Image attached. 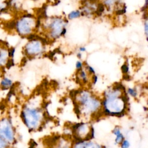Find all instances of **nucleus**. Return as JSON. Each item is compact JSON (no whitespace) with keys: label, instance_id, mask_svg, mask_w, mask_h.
Masks as SVG:
<instances>
[{"label":"nucleus","instance_id":"nucleus-1","mask_svg":"<svg viewBox=\"0 0 148 148\" xmlns=\"http://www.w3.org/2000/svg\"><path fill=\"white\" fill-rule=\"evenodd\" d=\"M70 95L79 117L88 121V120H96L103 116L102 98L88 90L81 89L71 91Z\"/></svg>","mask_w":148,"mask_h":148},{"label":"nucleus","instance_id":"nucleus-2","mask_svg":"<svg viewBox=\"0 0 148 148\" xmlns=\"http://www.w3.org/2000/svg\"><path fill=\"white\" fill-rule=\"evenodd\" d=\"M129 96L121 83H116L105 90L102 98L103 116L121 117L128 112Z\"/></svg>","mask_w":148,"mask_h":148},{"label":"nucleus","instance_id":"nucleus-3","mask_svg":"<svg viewBox=\"0 0 148 148\" xmlns=\"http://www.w3.org/2000/svg\"><path fill=\"white\" fill-rule=\"evenodd\" d=\"M21 117L29 131H36L44 125L46 114L42 104L36 105L30 102L24 106L21 112Z\"/></svg>","mask_w":148,"mask_h":148},{"label":"nucleus","instance_id":"nucleus-4","mask_svg":"<svg viewBox=\"0 0 148 148\" xmlns=\"http://www.w3.org/2000/svg\"><path fill=\"white\" fill-rule=\"evenodd\" d=\"M72 139L74 142L92 140L94 130L90 121H83L73 124L71 128Z\"/></svg>","mask_w":148,"mask_h":148},{"label":"nucleus","instance_id":"nucleus-5","mask_svg":"<svg viewBox=\"0 0 148 148\" xmlns=\"http://www.w3.org/2000/svg\"><path fill=\"white\" fill-rule=\"evenodd\" d=\"M29 18H26L21 16L20 19L16 20L15 30L17 34L22 37H27L28 35L31 34L32 31V27Z\"/></svg>","mask_w":148,"mask_h":148},{"label":"nucleus","instance_id":"nucleus-6","mask_svg":"<svg viewBox=\"0 0 148 148\" xmlns=\"http://www.w3.org/2000/svg\"><path fill=\"white\" fill-rule=\"evenodd\" d=\"M51 139L50 148H73L74 141L70 136H56Z\"/></svg>","mask_w":148,"mask_h":148},{"label":"nucleus","instance_id":"nucleus-7","mask_svg":"<svg viewBox=\"0 0 148 148\" xmlns=\"http://www.w3.org/2000/svg\"><path fill=\"white\" fill-rule=\"evenodd\" d=\"M42 46H40V43L39 40H34L29 41L28 43H27L25 48L24 49V54L27 56V59H29L31 57V60L33 58L32 56L35 55L40 53L42 49Z\"/></svg>","mask_w":148,"mask_h":148},{"label":"nucleus","instance_id":"nucleus-8","mask_svg":"<svg viewBox=\"0 0 148 148\" xmlns=\"http://www.w3.org/2000/svg\"><path fill=\"white\" fill-rule=\"evenodd\" d=\"M112 133L114 136V140L115 144L119 145L120 143L123 140V139H125L124 136L121 129L118 126H116L113 128L112 131Z\"/></svg>","mask_w":148,"mask_h":148},{"label":"nucleus","instance_id":"nucleus-9","mask_svg":"<svg viewBox=\"0 0 148 148\" xmlns=\"http://www.w3.org/2000/svg\"><path fill=\"white\" fill-rule=\"evenodd\" d=\"M12 80L9 79V77L3 76L1 77L0 80V86L1 87L2 89L7 90L9 88H11L13 86Z\"/></svg>","mask_w":148,"mask_h":148},{"label":"nucleus","instance_id":"nucleus-10","mask_svg":"<svg viewBox=\"0 0 148 148\" xmlns=\"http://www.w3.org/2000/svg\"><path fill=\"white\" fill-rule=\"evenodd\" d=\"M77 72L79 73V76H77L80 79V83L82 82L83 84L87 83L88 79H87V76L86 72L83 69H82L80 71H77Z\"/></svg>","mask_w":148,"mask_h":148},{"label":"nucleus","instance_id":"nucleus-11","mask_svg":"<svg viewBox=\"0 0 148 148\" xmlns=\"http://www.w3.org/2000/svg\"><path fill=\"white\" fill-rule=\"evenodd\" d=\"M80 16H81L80 11H79V10H73L68 14V18L69 19V20H72V19H74V18L80 17Z\"/></svg>","mask_w":148,"mask_h":148},{"label":"nucleus","instance_id":"nucleus-12","mask_svg":"<svg viewBox=\"0 0 148 148\" xmlns=\"http://www.w3.org/2000/svg\"><path fill=\"white\" fill-rule=\"evenodd\" d=\"M105 10V6L102 3H98L97 4V8L95 10V13L98 16H101Z\"/></svg>","mask_w":148,"mask_h":148},{"label":"nucleus","instance_id":"nucleus-13","mask_svg":"<svg viewBox=\"0 0 148 148\" xmlns=\"http://www.w3.org/2000/svg\"><path fill=\"white\" fill-rule=\"evenodd\" d=\"M126 92L128 95L133 98H136V97L138 96L137 90H136V88H128L126 90Z\"/></svg>","mask_w":148,"mask_h":148},{"label":"nucleus","instance_id":"nucleus-14","mask_svg":"<svg viewBox=\"0 0 148 148\" xmlns=\"http://www.w3.org/2000/svg\"><path fill=\"white\" fill-rule=\"evenodd\" d=\"M126 10H127V6H125V4L124 3L123 6L121 9H118L116 10L115 14L117 16H121V15H123V14H125L126 13Z\"/></svg>","mask_w":148,"mask_h":148},{"label":"nucleus","instance_id":"nucleus-15","mask_svg":"<svg viewBox=\"0 0 148 148\" xmlns=\"http://www.w3.org/2000/svg\"><path fill=\"white\" fill-rule=\"evenodd\" d=\"M120 148H130V142L128 140L126 139H124L120 143Z\"/></svg>","mask_w":148,"mask_h":148},{"label":"nucleus","instance_id":"nucleus-16","mask_svg":"<svg viewBox=\"0 0 148 148\" xmlns=\"http://www.w3.org/2000/svg\"><path fill=\"white\" fill-rule=\"evenodd\" d=\"M121 70L123 74L128 73V71H129V67H128V64L125 63L123 65H122L121 66Z\"/></svg>","mask_w":148,"mask_h":148},{"label":"nucleus","instance_id":"nucleus-17","mask_svg":"<svg viewBox=\"0 0 148 148\" xmlns=\"http://www.w3.org/2000/svg\"><path fill=\"white\" fill-rule=\"evenodd\" d=\"M86 70L87 71V72L90 74H91V75H95V70H94V69L92 66L88 65V64H86Z\"/></svg>","mask_w":148,"mask_h":148},{"label":"nucleus","instance_id":"nucleus-18","mask_svg":"<svg viewBox=\"0 0 148 148\" xmlns=\"http://www.w3.org/2000/svg\"><path fill=\"white\" fill-rule=\"evenodd\" d=\"M144 28H145V33L146 36V40L147 41V35H148V23H147V20L145 21L144 23Z\"/></svg>","mask_w":148,"mask_h":148},{"label":"nucleus","instance_id":"nucleus-19","mask_svg":"<svg viewBox=\"0 0 148 148\" xmlns=\"http://www.w3.org/2000/svg\"><path fill=\"white\" fill-rule=\"evenodd\" d=\"M83 68V63L80 61H77L76 63V68L77 71L82 69Z\"/></svg>","mask_w":148,"mask_h":148},{"label":"nucleus","instance_id":"nucleus-20","mask_svg":"<svg viewBox=\"0 0 148 148\" xmlns=\"http://www.w3.org/2000/svg\"><path fill=\"white\" fill-rule=\"evenodd\" d=\"M123 79L126 81H130L132 79V77L128 73H125V74H123Z\"/></svg>","mask_w":148,"mask_h":148},{"label":"nucleus","instance_id":"nucleus-21","mask_svg":"<svg viewBox=\"0 0 148 148\" xmlns=\"http://www.w3.org/2000/svg\"><path fill=\"white\" fill-rule=\"evenodd\" d=\"M98 81V76L95 75H93L92 76V83L93 84H95Z\"/></svg>","mask_w":148,"mask_h":148},{"label":"nucleus","instance_id":"nucleus-22","mask_svg":"<svg viewBox=\"0 0 148 148\" xmlns=\"http://www.w3.org/2000/svg\"><path fill=\"white\" fill-rule=\"evenodd\" d=\"M66 27H63L60 33V36H64L66 34Z\"/></svg>","mask_w":148,"mask_h":148},{"label":"nucleus","instance_id":"nucleus-23","mask_svg":"<svg viewBox=\"0 0 148 148\" xmlns=\"http://www.w3.org/2000/svg\"><path fill=\"white\" fill-rule=\"evenodd\" d=\"M60 2H61V1H60V0H55V1L53 2L54 4H53V6H57V5H58Z\"/></svg>","mask_w":148,"mask_h":148},{"label":"nucleus","instance_id":"nucleus-24","mask_svg":"<svg viewBox=\"0 0 148 148\" xmlns=\"http://www.w3.org/2000/svg\"><path fill=\"white\" fill-rule=\"evenodd\" d=\"M79 51H81V52H84V51H86V47H80L79 49Z\"/></svg>","mask_w":148,"mask_h":148},{"label":"nucleus","instance_id":"nucleus-25","mask_svg":"<svg viewBox=\"0 0 148 148\" xmlns=\"http://www.w3.org/2000/svg\"><path fill=\"white\" fill-rule=\"evenodd\" d=\"M147 6H148V0H145V5L143 6V8H144L146 9H147Z\"/></svg>","mask_w":148,"mask_h":148},{"label":"nucleus","instance_id":"nucleus-26","mask_svg":"<svg viewBox=\"0 0 148 148\" xmlns=\"http://www.w3.org/2000/svg\"><path fill=\"white\" fill-rule=\"evenodd\" d=\"M82 53H80V52H79V53H77V58H82Z\"/></svg>","mask_w":148,"mask_h":148},{"label":"nucleus","instance_id":"nucleus-27","mask_svg":"<svg viewBox=\"0 0 148 148\" xmlns=\"http://www.w3.org/2000/svg\"><path fill=\"white\" fill-rule=\"evenodd\" d=\"M34 1H37V0H34Z\"/></svg>","mask_w":148,"mask_h":148},{"label":"nucleus","instance_id":"nucleus-28","mask_svg":"<svg viewBox=\"0 0 148 148\" xmlns=\"http://www.w3.org/2000/svg\"><path fill=\"white\" fill-rule=\"evenodd\" d=\"M103 148H104V147H103Z\"/></svg>","mask_w":148,"mask_h":148}]
</instances>
